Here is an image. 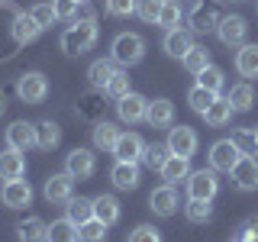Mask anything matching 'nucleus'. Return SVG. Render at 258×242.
I'll return each mask as SVG.
<instances>
[{
  "label": "nucleus",
  "instance_id": "obj_1",
  "mask_svg": "<svg viewBox=\"0 0 258 242\" xmlns=\"http://www.w3.org/2000/svg\"><path fill=\"white\" fill-rule=\"evenodd\" d=\"M94 42H97V20L94 16H78V20L61 32V52L71 55V58L91 52Z\"/></svg>",
  "mask_w": 258,
  "mask_h": 242
},
{
  "label": "nucleus",
  "instance_id": "obj_2",
  "mask_svg": "<svg viewBox=\"0 0 258 242\" xmlns=\"http://www.w3.org/2000/svg\"><path fill=\"white\" fill-rule=\"evenodd\" d=\"M113 62L123 65V68H133V65L142 62L145 55V39L139 36V32H119L116 39H113Z\"/></svg>",
  "mask_w": 258,
  "mask_h": 242
},
{
  "label": "nucleus",
  "instance_id": "obj_3",
  "mask_svg": "<svg viewBox=\"0 0 258 242\" xmlns=\"http://www.w3.org/2000/svg\"><path fill=\"white\" fill-rule=\"evenodd\" d=\"M103 113H107V91L91 87V91H84L78 97V103H75V116L78 119H84V123H100Z\"/></svg>",
  "mask_w": 258,
  "mask_h": 242
},
{
  "label": "nucleus",
  "instance_id": "obj_4",
  "mask_svg": "<svg viewBox=\"0 0 258 242\" xmlns=\"http://www.w3.org/2000/svg\"><path fill=\"white\" fill-rule=\"evenodd\" d=\"M220 7H216V0H197L194 4V10L187 16V26L190 32H210V29H216L220 26Z\"/></svg>",
  "mask_w": 258,
  "mask_h": 242
},
{
  "label": "nucleus",
  "instance_id": "obj_5",
  "mask_svg": "<svg viewBox=\"0 0 258 242\" xmlns=\"http://www.w3.org/2000/svg\"><path fill=\"white\" fill-rule=\"evenodd\" d=\"M48 94V78L42 71H26L20 81H16V97L23 103H42Z\"/></svg>",
  "mask_w": 258,
  "mask_h": 242
},
{
  "label": "nucleus",
  "instance_id": "obj_6",
  "mask_svg": "<svg viewBox=\"0 0 258 242\" xmlns=\"http://www.w3.org/2000/svg\"><path fill=\"white\" fill-rule=\"evenodd\" d=\"M216 191H220V181H216V171L213 168H204V171H194L187 174V197L190 200H213Z\"/></svg>",
  "mask_w": 258,
  "mask_h": 242
},
{
  "label": "nucleus",
  "instance_id": "obj_7",
  "mask_svg": "<svg viewBox=\"0 0 258 242\" xmlns=\"http://www.w3.org/2000/svg\"><path fill=\"white\" fill-rule=\"evenodd\" d=\"M239 158H242V152L232 139H220L210 149V168H213V171H232Z\"/></svg>",
  "mask_w": 258,
  "mask_h": 242
},
{
  "label": "nucleus",
  "instance_id": "obj_8",
  "mask_svg": "<svg viewBox=\"0 0 258 242\" xmlns=\"http://www.w3.org/2000/svg\"><path fill=\"white\" fill-rule=\"evenodd\" d=\"M64 171H68L75 181H84V177H91L97 171V158L91 149H71L68 158H64Z\"/></svg>",
  "mask_w": 258,
  "mask_h": 242
},
{
  "label": "nucleus",
  "instance_id": "obj_9",
  "mask_svg": "<svg viewBox=\"0 0 258 242\" xmlns=\"http://www.w3.org/2000/svg\"><path fill=\"white\" fill-rule=\"evenodd\" d=\"M42 194H45L48 204H68V200L75 197V177H71L68 171H64V174H52L45 181Z\"/></svg>",
  "mask_w": 258,
  "mask_h": 242
},
{
  "label": "nucleus",
  "instance_id": "obj_10",
  "mask_svg": "<svg viewBox=\"0 0 258 242\" xmlns=\"http://www.w3.org/2000/svg\"><path fill=\"white\" fill-rule=\"evenodd\" d=\"M168 152L171 155H184V158H190L194 152H197V133H194L190 126H174L171 133H168Z\"/></svg>",
  "mask_w": 258,
  "mask_h": 242
},
{
  "label": "nucleus",
  "instance_id": "obj_11",
  "mask_svg": "<svg viewBox=\"0 0 258 242\" xmlns=\"http://www.w3.org/2000/svg\"><path fill=\"white\" fill-rule=\"evenodd\" d=\"M0 200H4V207H10V210H23V207H29V200H32V188H29V181H23V177H16V181H7V184H4V191H0Z\"/></svg>",
  "mask_w": 258,
  "mask_h": 242
},
{
  "label": "nucleus",
  "instance_id": "obj_12",
  "mask_svg": "<svg viewBox=\"0 0 258 242\" xmlns=\"http://www.w3.org/2000/svg\"><path fill=\"white\" fill-rule=\"evenodd\" d=\"M245 32H248V23L242 16H223L220 26H216V36H220L223 45H242L245 42Z\"/></svg>",
  "mask_w": 258,
  "mask_h": 242
},
{
  "label": "nucleus",
  "instance_id": "obj_13",
  "mask_svg": "<svg viewBox=\"0 0 258 242\" xmlns=\"http://www.w3.org/2000/svg\"><path fill=\"white\" fill-rule=\"evenodd\" d=\"M113 155H116V161H142V155H145L142 136H136V133H119L116 145H113Z\"/></svg>",
  "mask_w": 258,
  "mask_h": 242
},
{
  "label": "nucleus",
  "instance_id": "obj_14",
  "mask_svg": "<svg viewBox=\"0 0 258 242\" xmlns=\"http://www.w3.org/2000/svg\"><path fill=\"white\" fill-rule=\"evenodd\" d=\"M229 174H232L239 191H258V161L252 155H242Z\"/></svg>",
  "mask_w": 258,
  "mask_h": 242
},
{
  "label": "nucleus",
  "instance_id": "obj_15",
  "mask_svg": "<svg viewBox=\"0 0 258 242\" xmlns=\"http://www.w3.org/2000/svg\"><path fill=\"white\" fill-rule=\"evenodd\" d=\"M116 113H119L123 123H142L145 113H149V100H145L142 94H129L116 103Z\"/></svg>",
  "mask_w": 258,
  "mask_h": 242
},
{
  "label": "nucleus",
  "instance_id": "obj_16",
  "mask_svg": "<svg viewBox=\"0 0 258 242\" xmlns=\"http://www.w3.org/2000/svg\"><path fill=\"white\" fill-rule=\"evenodd\" d=\"M23 174H26V158H23V152L7 145V149L0 152V177H4V181H16V177H23Z\"/></svg>",
  "mask_w": 258,
  "mask_h": 242
},
{
  "label": "nucleus",
  "instance_id": "obj_17",
  "mask_svg": "<svg viewBox=\"0 0 258 242\" xmlns=\"http://www.w3.org/2000/svg\"><path fill=\"white\" fill-rule=\"evenodd\" d=\"M110 177L119 191H136L139 188V161H116L110 168Z\"/></svg>",
  "mask_w": 258,
  "mask_h": 242
},
{
  "label": "nucleus",
  "instance_id": "obj_18",
  "mask_svg": "<svg viewBox=\"0 0 258 242\" xmlns=\"http://www.w3.org/2000/svg\"><path fill=\"white\" fill-rule=\"evenodd\" d=\"M145 119H149V126H155V129L171 126V123H174V103L168 100V97L149 100V113H145Z\"/></svg>",
  "mask_w": 258,
  "mask_h": 242
},
{
  "label": "nucleus",
  "instance_id": "obj_19",
  "mask_svg": "<svg viewBox=\"0 0 258 242\" xmlns=\"http://www.w3.org/2000/svg\"><path fill=\"white\" fill-rule=\"evenodd\" d=\"M7 145H10V149H20V152L32 149V145H36V126L16 119V123L7 129Z\"/></svg>",
  "mask_w": 258,
  "mask_h": 242
},
{
  "label": "nucleus",
  "instance_id": "obj_20",
  "mask_svg": "<svg viewBox=\"0 0 258 242\" xmlns=\"http://www.w3.org/2000/svg\"><path fill=\"white\" fill-rule=\"evenodd\" d=\"M149 207L155 210L158 216H174V210H177V194H174V184H165V188L152 191Z\"/></svg>",
  "mask_w": 258,
  "mask_h": 242
},
{
  "label": "nucleus",
  "instance_id": "obj_21",
  "mask_svg": "<svg viewBox=\"0 0 258 242\" xmlns=\"http://www.w3.org/2000/svg\"><path fill=\"white\" fill-rule=\"evenodd\" d=\"M42 32V26H39L36 20H32V13H16L13 16V39L20 45H29L32 39Z\"/></svg>",
  "mask_w": 258,
  "mask_h": 242
},
{
  "label": "nucleus",
  "instance_id": "obj_22",
  "mask_svg": "<svg viewBox=\"0 0 258 242\" xmlns=\"http://www.w3.org/2000/svg\"><path fill=\"white\" fill-rule=\"evenodd\" d=\"M194 48V36L187 29H168V36H165V52L171 55V58H184Z\"/></svg>",
  "mask_w": 258,
  "mask_h": 242
},
{
  "label": "nucleus",
  "instance_id": "obj_23",
  "mask_svg": "<svg viewBox=\"0 0 258 242\" xmlns=\"http://www.w3.org/2000/svg\"><path fill=\"white\" fill-rule=\"evenodd\" d=\"M158 174H161V181H168V184L184 181V177L190 174V158H184V155H168V161L158 168Z\"/></svg>",
  "mask_w": 258,
  "mask_h": 242
},
{
  "label": "nucleus",
  "instance_id": "obj_24",
  "mask_svg": "<svg viewBox=\"0 0 258 242\" xmlns=\"http://www.w3.org/2000/svg\"><path fill=\"white\" fill-rule=\"evenodd\" d=\"M16 236H20V242H45L48 239V223L39 220V216H26V220L16 226Z\"/></svg>",
  "mask_w": 258,
  "mask_h": 242
},
{
  "label": "nucleus",
  "instance_id": "obj_25",
  "mask_svg": "<svg viewBox=\"0 0 258 242\" xmlns=\"http://www.w3.org/2000/svg\"><path fill=\"white\" fill-rule=\"evenodd\" d=\"M64 216H68L75 226H84L87 220H94V200H87V197H71L68 204H64Z\"/></svg>",
  "mask_w": 258,
  "mask_h": 242
},
{
  "label": "nucleus",
  "instance_id": "obj_26",
  "mask_svg": "<svg viewBox=\"0 0 258 242\" xmlns=\"http://www.w3.org/2000/svg\"><path fill=\"white\" fill-rule=\"evenodd\" d=\"M116 62H113V58H97L94 65H91V68H87V78H91V87H100V91H103V87H107L110 84V78L113 75H116Z\"/></svg>",
  "mask_w": 258,
  "mask_h": 242
},
{
  "label": "nucleus",
  "instance_id": "obj_27",
  "mask_svg": "<svg viewBox=\"0 0 258 242\" xmlns=\"http://www.w3.org/2000/svg\"><path fill=\"white\" fill-rule=\"evenodd\" d=\"M94 216H97L100 223L113 226V223L119 220V200L110 197V194H100V197H94Z\"/></svg>",
  "mask_w": 258,
  "mask_h": 242
},
{
  "label": "nucleus",
  "instance_id": "obj_28",
  "mask_svg": "<svg viewBox=\"0 0 258 242\" xmlns=\"http://www.w3.org/2000/svg\"><path fill=\"white\" fill-rule=\"evenodd\" d=\"M58 142H61V126H58V123H52V119L36 123V145H39V149L52 152Z\"/></svg>",
  "mask_w": 258,
  "mask_h": 242
},
{
  "label": "nucleus",
  "instance_id": "obj_29",
  "mask_svg": "<svg viewBox=\"0 0 258 242\" xmlns=\"http://www.w3.org/2000/svg\"><path fill=\"white\" fill-rule=\"evenodd\" d=\"M236 71L242 78H258V45H242L236 52Z\"/></svg>",
  "mask_w": 258,
  "mask_h": 242
},
{
  "label": "nucleus",
  "instance_id": "obj_30",
  "mask_svg": "<svg viewBox=\"0 0 258 242\" xmlns=\"http://www.w3.org/2000/svg\"><path fill=\"white\" fill-rule=\"evenodd\" d=\"M45 242H81V232H78V226L64 216V220H55L48 226V239Z\"/></svg>",
  "mask_w": 258,
  "mask_h": 242
},
{
  "label": "nucleus",
  "instance_id": "obj_31",
  "mask_svg": "<svg viewBox=\"0 0 258 242\" xmlns=\"http://www.w3.org/2000/svg\"><path fill=\"white\" fill-rule=\"evenodd\" d=\"M232 113H236V110H232V103L226 100V97H216V100L210 103V110L204 113V119H207L210 126H226L232 119Z\"/></svg>",
  "mask_w": 258,
  "mask_h": 242
},
{
  "label": "nucleus",
  "instance_id": "obj_32",
  "mask_svg": "<svg viewBox=\"0 0 258 242\" xmlns=\"http://www.w3.org/2000/svg\"><path fill=\"white\" fill-rule=\"evenodd\" d=\"M116 139H119V126L116 123H107V119L94 123V145H97V149H110L113 152Z\"/></svg>",
  "mask_w": 258,
  "mask_h": 242
},
{
  "label": "nucleus",
  "instance_id": "obj_33",
  "mask_svg": "<svg viewBox=\"0 0 258 242\" xmlns=\"http://www.w3.org/2000/svg\"><path fill=\"white\" fill-rule=\"evenodd\" d=\"M216 97H220V94H213V91H207V87H190V91H187V103H190V110H197L200 113V116H204V113L210 110V103H213L216 100Z\"/></svg>",
  "mask_w": 258,
  "mask_h": 242
},
{
  "label": "nucleus",
  "instance_id": "obj_34",
  "mask_svg": "<svg viewBox=\"0 0 258 242\" xmlns=\"http://www.w3.org/2000/svg\"><path fill=\"white\" fill-rule=\"evenodd\" d=\"M181 62H184V68H187L190 75H200L204 68H210V52H207L204 45H194V48H190L187 55H184Z\"/></svg>",
  "mask_w": 258,
  "mask_h": 242
},
{
  "label": "nucleus",
  "instance_id": "obj_35",
  "mask_svg": "<svg viewBox=\"0 0 258 242\" xmlns=\"http://www.w3.org/2000/svg\"><path fill=\"white\" fill-rule=\"evenodd\" d=\"M226 100L232 103V110H252L255 94H252V87H248V84H236L229 94H226Z\"/></svg>",
  "mask_w": 258,
  "mask_h": 242
},
{
  "label": "nucleus",
  "instance_id": "obj_36",
  "mask_svg": "<svg viewBox=\"0 0 258 242\" xmlns=\"http://www.w3.org/2000/svg\"><path fill=\"white\" fill-rule=\"evenodd\" d=\"M103 91H107V97H113V100L119 103L123 97H129V94H133V91H129V75H126V71H116V75L110 78V84L103 87Z\"/></svg>",
  "mask_w": 258,
  "mask_h": 242
},
{
  "label": "nucleus",
  "instance_id": "obj_37",
  "mask_svg": "<svg viewBox=\"0 0 258 242\" xmlns=\"http://www.w3.org/2000/svg\"><path fill=\"white\" fill-rule=\"evenodd\" d=\"M161 7H165V0H136V16L142 23H158Z\"/></svg>",
  "mask_w": 258,
  "mask_h": 242
},
{
  "label": "nucleus",
  "instance_id": "obj_38",
  "mask_svg": "<svg viewBox=\"0 0 258 242\" xmlns=\"http://www.w3.org/2000/svg\"><path fill=\"white\" fill-rule=\"evenodd\" d=\"M78 232H81V242H103L107 239V223H100L94 216V220H87L84 226H78Z\"/></svg>",
  "mask_w": 258,
  "mask_h": 242
},
{
  "label": "nucleus",
  "instance_id": "obj_39",
  "mask_svg": "<svg viewBox=\"0 0 258 242\" xmlns=\"http://www.w3.org/2000/svg\"><path fill=\"white\" fill-rule=\"evenodd\" d=\"M177 23H181V4H177V0H165L161 16H158V26L161 29H177Z\"/></svg>",
  "mask_w": 258,
  "mask_h": 242
},
{
  "label": "nucleus",
  "instance_id": "obj_40",
  "mask_svg": "<svg viewBox=\"0 0 258 242\" xmlns=\"http://www.w3.org/2000/svg\"><path fill=\"white\" fill-rule=\"evenodd\" d=\"M184 213H187L190 223H207L210 216H213V207H210V200H187Z\"/></svg>",
  "mask_w": 258,
  "mask_h": 242
},
{
  "label": "nucleus",
  "instance_id": "obj_41",
  "mask_svg": "<svg viewBox=\"0 0 258 242\" xmlns=\"http://www.w3.org/2000/svg\"><path fill=\"white\" fill-rule=\"evenodd\" d=\"M168 155H171V152H168V145H158V142H155V145H145V155H142V161L152 168V171H158V168L168 161Z\"/></svg>",
  "mask_w": 258,
  "mask_h": 242
},
{
  "label": "nucleus",
  "instance_id": "obj_42",
  "mask_svg": "<svg viewBox=\"0 0 258 242\" xmlns=\"http://www.w3.org/2000/svg\"><path fill=\"white\" fill-rule=\"evenodd\" d=\"M197 84L207 87V91H213V94H220V91H223V71L210 65V68H204V71L197 75Z\"/></svg>",
  "mask_w": 258,
  "mask_h": 242
},
{
  "label": "nucleus",
  "instance_id": "obj_43",
  "mask_svg": "<svg viewBox=\"0 0 258 242\" xmlns=\"http://www.w3.org/2000/svg\"><path fill=\"white\" fill-rule=\"evenodd\" d=\"M52 7H55V16L64 23H75L78 20V7H81V0H52Z\"/></svg>",
  "mask_w": 258,
  "mask_h": 242
},
{
  "label": "nucleus",
  "instance_id": "obj_44",
  "mask_svg": "<svg viewBox=\"0 0 258 242\" xmlns=\"http://www.w3.org/2000/svg\"><path fill=\"white\" fill-rule=\"evenodd\" d=\"M232 142L239 145L242 155H252V152H258V145H255V129H239V133H232Z\"/></svg>",
  "mask_w": 258,
  "mask_h": 242
},
{
  "label": "nucleus",
  "instance_id": "obj_45",
  "mask_svg": "<svg viewBox=\"0 0 258 242\" xmlns=\"http://www.w3.org/2000/svg\"><path fill=\"white\" fill-rule=\"evenodd\" d=\"M29 13H32V20H36V23H39L42 29H48V26H52L55 20H58V16H55V7H52V4H36V7H32Z\"/></svg>",
  "mask_w": 258,
  "mask_h": 242
},
{
  "label": "nucleus",
  "instance_id": "obj_46",
  "mask_svg": "<svg viewBox=\"0 0 258 242\" xmlns=\"http://www.w3.org/2000/svg\"><path fill=\"white\" fill-rule=\"evenodd\" d=\"M126 242H161V232L155 229V226L142 223V226H136V229L129 232V239H126Z\"/></svg>",
  "mask_w": 258,
  "mask_h": 242
},
{
  "label": "nucleus",
  "instance_id": "obj_47",
  "mask_svg": "<svg viewBox=\"0 0 258 242\" xmlns=\"http://www.w3.org/2000/svg\"><path fill=\"white\" fill-rule=\"evenodd\" d=\"M107 13L110 16H129V13H136V0H107Z\"/></svg>",
  "mask_w": 258,
  "mask_h": 242
},
{
  "label": "nucleus",
  "instance_id": "obj_48",
  "mask_svg": "<svg viewBox=\"0 0 258 242\" xmlns=\"http://www.w3.org/2000/svg\"><path fill=\"white\" fill-rule=\"evenodd\" d=\"M245 242H258V216H252L245 226H242V232H239Z\"/></svg>",
  "mask_w": 258,
  "mask_h": 242
},
{
  "label": "nucleus",
  "instance_id": "obj_49",
  "mask_svg": "<svg viewBox=\"0 0 258 242\" xmlns=\"http://www.w3.org/2000/svg\"><path fill=\"white\" fill-rule=\"evenodd\" d=\"M4 113H7V94L0 91V116H4Z\"/></svg>",
  "mask_w": 258,
  "mask_h": 242
},
{
  "label": "nucleus",
  "instance_id": "obj_50",
  "mask_svg": "<svg viewBox=\"0 0 258 242\" xmlns=\"http://www.w3.org/2000/svg\"><path fill=\"white\" fill-rule=\"evenodd\" d=\"M252 129H255V145H258V126H252Z\"/></svg>",
  "mask_w": 258,
  "mask_h": 242
},
{
  "label": "nucleus",
  "instance_id": "obj_51",
  "mask_svg": "<svg viewBox=\"0 0 258 242\" xmlns=\"http://www.w3.org/2000/svg\"><path fill=\"white\" fill-rule=\"evenodd\" d=\"M232 242H245V239H242V236H236V239H232Z\"/></svg>",
  "mask_w": 258,
  "mask_h": 242
},
{
  "label": "nucleus",
  "instance_id": "obj_52",
  "mask_svg": "<svg viewBox=\"0 0 258 242\" xmlns=\"http://www.w3.org/2000/svg\"><path fill=\"white\" fill-rule=\"evenodd\" d=\"M0 4H4V0H0Z\"/></svg>",
  "mask_w": 258,
  "mask_h": 242
},
{
  "label": "nucleus",
  "instance_id": "obj_53",
  "mask_svg": "<svg viewBox=\"0 0 258 242\" xmlns=\"http://www.w3.org/2000/svg\"><path fill=\"white\" fill-rule=\"evenodd\" d=\"M81 4H84V0H81Z\"/></svg>",
  "mask_w": 258,
  "mask_h": 242
}]
</instances>
